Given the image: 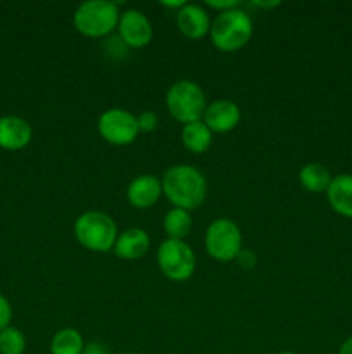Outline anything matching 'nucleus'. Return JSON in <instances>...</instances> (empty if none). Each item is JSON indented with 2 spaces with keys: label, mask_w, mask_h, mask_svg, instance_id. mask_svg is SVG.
I'll list each match as a JSON object with an SVG mask.
<instances>
[{
  "label": "nucleus",
  "mask_w": 352,
  "mask_h": 354,
  "mask_svg": "<svg viewBox=\"0 0 352 354\" xmlns=\"http://www.w3.org/2000/svg\"><path fill=\"white\" fill-rule=\"evenodd\" d=\"M254 24L251 16L242 9H231L217 14L211 23L209 37L214 47L221 52H237L251 41Z\"/></svg>",
  "instance_id": "f03ea898"
},
{
  "label": "nucleus",
  "mask_w": 352,
  "mask_h": 354,
  "mask_svg": "<svg viewBox=\"0 0 352 354\" xmlns=\"http://www.w3.org/2000/svg\"><path fill=\"white\" fill-rule=\"evenodd\" d=\"M166 235L173 241H185L192 232V214L190 211L173 207L166 213L164 221H162Z\"/></svg>",
  "instance_id": "a211bd4d"
},
{
  "label": "nucleus",
  "mask_w": 352,
  "mask_h": 354,
  "mask_svg": "<svg viewBox=\"0 0 352 354\" xmlns=\"http://www.w3.org/2000/svg\"><path fill=\"white\" fill-rule=\"evenodd\" d=\"M206 6L211 7V9H216L217 14H221L231 9H238V7H240V2H238V0H217V2L216 0H207Z\"/></svg>",
  "instance_id": "5701e85b"
},
{
  "label": "nucleus",
  "mask_w": 352,
  "mask_h": 354,
  "mask_svg": "<svg viewBox=\"0 0 352 354\" xmlns=\"http://www.w3.org/2000/svg\"><path fill=\"white\" fill-rule=\"evenodd\" d=\"M176 26L190 40H200L211 31V19L207 10L197 3H185L176 12Z\"/></svg>",
  "instance_id": "f8f14e48"
},
{
  "label": "nucleus",
  "mask_w": 352,
  "mask_h": 354,
  "mask_svg": "<svg viewBox=\"0 0 352 354\" xmlns=\"http://www.w3.org/2000/svg\"><path fill=\"white\" fill-rule=\"evenodd\" d=\"M166 107L173 120L183 127L193 121H200L207 109V100L204 90L190 80H179L169 86L166 93Z\"/></svg>",
  "instance_id": "39448f33"
},
{
  "label": "nucleus",
  "mask_w": 352,
  "mask_h": 354,
  "mask_svg": "<svg viewBox=\"0 0 352 354\" xmlns=\"http://www.w3.org/2000/svg\"><path fill=\"white\" fill-rule=\"evenodd\" d=\"M137 123L138 130L148 133V131H154L159 127V118L154 111H144V113L137 116Z\"/></svg>",
  "instance_id": "412c9836"
},
{
  "label": "nucleus",
  "mask_w": 352,
  "mask_h": 354,
  "mask_svg": "<svg viewBox=\"0 0 352 354\" xmlns=\"http://www.w3.org/2000/svg\"><path fill=\"white\" fill-rule=\"evenodd\" d=\"M195 252L185 241L166 239L157 248V266L171 282H186L195 272Z\"/></svg>",
  "instance_id": "423d86ee"
},
{
  "label": "nucleus",
  "mask_w": 352,
  "mask_h": 354,
  "mask_svg": "<svg viewBox=\"0 0 352 354\" xmlns=\"http://www.w3.org/2000/svg\"><path fill=\"white\" fill-rule=\"evenodd\" d=\"M338 354H352V335L342 342L340 349H338Z\"/></svg>",
  "instance_id": "a878e982"
},
{
  "label": "nucleus",
  "mask_w": 352,
  "mask_h": 354,
  "mask_svg": "<svg viewBox=\"0 0 352 354\" xmlns=\"http://www.w3.org/2000/svg\"><path fill=\"white\" fill-rule=\"evenodd\" d=\"M116 221L102 211H86L75 221V237L92 252H109L117 239Z\"/></svg>",
  "instance_id": "20e7f679"
},
{
  "label": "nucleus",
  "mask_w": 352,
  "mask_h": 354,
  "mask_svg": "<svg viewBox=\"0 0 352 354\" xmlns=\"http://www.w3.org/2000/svg\"><path fill=\"white\" fill-rule=\"evenodd\" d=\"M280 3L282 2H278V0H276V2H259V0H255L254 6L261 7V9H273V7H278Z\"/></svg>",
  "instance_id": "bb28decb"
},
{
  "label": "nucleus",
  "mask_w": 352,
  "mask_h": 354,
  "mask_svg": "<svg viewBox=\"0 0 352 354\" xmlns=\"http://www.w3.org/2000/svg\"><path fill=\"white\" fill-rule=\"evenodd\" d=\"M117 31H119L121 41L130 48L147 47L152 41V37H154L152 23L138 9H128L121 12Z\"/></svg>",
  "instance_id": "1a4fd4ad"
},
{
  "label": "nucleus",
  "mask_w": 352,
  "mask_h": 354,
  "mask_svg": "<svg viewBox=\"0 0 352 354\" xmlns=\"http://www.w3.org/2000/svg\"><path fill=\"white\" fill-rule=\"evenodd\" d=\"M326 199L335 213L344 218H352V175L344 173L333 176L326 190Z\"/></svg>",
  "instance_id": "2eb2a0df"
},
{
  "label": "nucleus",
  "mask_w": 352,
  "mask_h": 354,
  "mask_svg": "<svg viewBox=\"0 0 352 354\" xmlns=\"http://www.w3.org/2000/svg\"><path fill=\"white\" fill-rule=\"evenodd\" d=\"M97 130L107 144L119 145V147L133 144L140 133L137 118L130 111L119 107L104 111L97 121Z\"/></svg>",
  "instance_id": "6e6552de"
},
{
  "label": "nucleus",
  "mask_w": 352,
  "mask_h": 354,
  "mask_svg": "<svg viewBox=\"0 0 352 354\" xmlns=\"http://www.w3.org/2000/svg\"><path fill=\"white\" fill-rule=\"evenodd\" d=\"M85 341L76 328H61L50 341V354H83Z\"/></svg>",
  "instance_id": "6ab92c4d"
},
{
  "label": "nucleus",
  "mask_w": 352,
  "mask_h": 354,
  "mask_svg": "<svg viewBox=\"0 0 352 354\" xmlns=\"http://www.w3.org/2000/svg\"><path fill=\"white\" fill-rule=\"evenodd\" d=\"M331 180H333L331 173L321 162H307L299 171L300 185L304 187V190H307L311 194L326 192Z\"/></svg>",
  "instance_id": "dca6fc26"
},
{
  "label": "nucleus",
  "mask_w": 352,
  "mask_h": 354,
  "mask_svg": "<svg viewBox=\"0 0 352 354\" xmlns=\"http://www.w3.org/2000/svg\"><path fill=\"white\" fill-rule=\"evenodd\" d=\"M242 120L240 107L228 99L214 100L204 113L202 121L213 133H228L235 130Z\"/></svg>",
  "instance_id": "9d476101"
},
{
  "label": "nucleus",
  "mask_w": 352,
  "mask_h": 354,
  "mask_svg": "<svg viewBox=\"0 0 352 354\" xmlns=\"http://www.w3.org/2000/svg\"><path fill=\"white\" fill-rule=\"evenodd\" d=\"M237 261H238V266L244 270H251L254 268L255 263H257V258H255V254L252 251H248V249H242L240 254L237 256Z\"/></svg>",
  "instance_id": "b1692460"
},
{
  "label": "nucleus",
  "mask_w": 352,
  "mask_h": 354,
  "mask_svg": "<svg viewBox=\"0 0 352 354\" xmlns=\"http://www.w3.org/2000/svg\"><path fill=\"white\" fill-rule=\"evenodd\" d=\"M26 337L16 327H7L0 332V354H23Z\"/></svg>",
  "instance_id": "aec40b11"
},
{
  "label": "nucleus",
  "mask_w": 352,
  "mask_h": 354,
  "mask_svg": "<svg viewBox=\"0 0 352 354\" xmlns=\"http://www.w3.org/2000/svg\"><path fill=\"white\" fill-rule=\"evenodd\" d=\"M10 318H12V308H10L9 301L0 294V332L9 327Z\"/></svg>",
  "instance_id": "4be33fe9"
},
{
  "label": "nucleus",
  "mask_w": 352,
  "mask_h": 354,
  "mask_svg": "<svg viewBox=\"0 0 352 354\" xmlns=\"http://www.w3.org/2000/svg\"><path fill=\"white\" fill-rule=\"evenodd\" d=\"M128 203L137 209H150L162 196V183L155 175H140L133 178L126 190Z\"/></svg>",
  "instance_id": "9b49d317"
},
{
  "label": "nucleus",
  "mask_w": 352,
  "mask_h": 354,
  "mask_svg": "<svg viewBox=\"0 0 352 354\" xmlns=\"http://www.w3.org/2000/svg\"><path fill=\"white\" fill-rule=\"evenodd\" d=\"M150 248V239L144 228H128L121 232L114 244V254L126 261H135L147 254Z\"/></svg>",
  "instance_id": "4468645a"
},
{
  "label": "nucleus",
  "mask_w": 352,
  "mask_h": 354,
  "mask_svg": "<svg viewBox=\"0 0 352 354\" xmlns=\"http://www.w3.org/2000/svg\"><path fill=\"white\" fill-rule=\"evenodd\" d=\"M182 142L186 151L193 154H204L213 144V131L206 127L202 120L193 121L183 127Z\"/></svg>",
  "instance_id": "f3484780"
},
{
  "label": "nucleus",
  "mask_w": 352,
  "mask_h": 354,
  "mask_svg": "<svg viewBox=\"0 0 352 354\" xmlns=\"http://www.w3.org/2000/svg\"><path fill=\"white\" fill-rule=\"evenodd\" d=\"M126 354H131V353H126Z\"/></svg>",
  "instance_id": "c756f323"
},
{
  "label": "nucleus",
  "mask_w": 352,
  "mask_h": 354,
  "mask_svg": "<svg viewBox=\"0 0 352 354\" xmlns=\"http://www.w3.org/2000/svg\"><path fill=\"white\" fill-rule=\"evenodd\" d=\"M119 7L116 2L107 0H86L79 3L72 16L76 31L88 38H102L117 30L119 24Z\"/></svg>",
  "instance_id": "7ed1b4c3"
},
{
  "label": "nucleus",
  "mask_w": 352,
  "mask_h": 354,
  "mask_svg": "<svg viewBox=\"0 0 352 354\" xmlns=\"http://www.w3.org/2000/svg\"><path fill=\"white\" fill-rule=\"evenodd\" d=\"M186 2H183V0H178V2H164V0H161V6L164 7H171V9H182L183 6H185Z\"/></svg>",
  "instance_id": "cd10ccee"
},
{
  "label": "nucleus",
  "mask_w": 352,
  "mask_h": 354,
  "mask_svg": "<svg viewBox=\"0 0 352 354\" xmlns=\"http://www.w3.org/2000/svg\"><path fill=\"white\" fill-rule=\"evenodd\" d=\"M278 354H297V353H293V351H282V353H278Z\"/></svg>",
  "instance_id": "c85d7f7f"
},
{
  "label": "nucleus",
  "mask_w": 352,
  "mask_h": 354,
  "mask_svg": "<svg viewBox=\"0 0 352 354\" xmlns=\"http://www.w3.org/2000/svg\"><path fill=\"white\" fill-rule=\"evenodd\" d=\"M30 123L19 116L0 118V147L6 151H21L31 142Z\"/></svg>",
  "instance_id": "ddd939ff"
},
{
  "label": "nucleus",
  "mask_w": 352,
  "mask_h": 354,
  "mask_svg": "<svg viewBox=\"0 0 352 354\" xmlns=\"http://www.w3.org/2000/svg\"><path fill=\"white\" fill-rule=\"evenodd\" d=\"M162 194L175 207L193 211L207 197L206 176L190 165L171 166L161 180Z\"/></svg>",
  "instance_id": "f257e3e1"
},
{
  "label": "nucleus",
  "mask_w": 352,
  "mask_h": 354,
  "mask_svg": "<svg viewBox=\"0 0 352 354\" xmlns=\"http://www.w3.org/2000/svg\"><path fill=\"white\" fill-rule=\"evenodd\" d=\"M207 254L219 263L237 259L242 248V230L230 218H217L207 227L204 237Z\"/></svg>",
  "instance_id": "0eeeda50"
},
{
  "label": "nucleus",
  "mask_w": 352,
  "mask_h": 354,
  "mask_svg": "<svg viewBox=\"0 0 352 354\" xmlns=\"http://www.w3.org/2000/svg\"><path fill=\"white\" fill-rule=\"evenodd\" d=\"M83 354H109V351L100 342H88V344H85Z\"/></svg>",
  "instance_id": "393cba45"
}]
</instances>
